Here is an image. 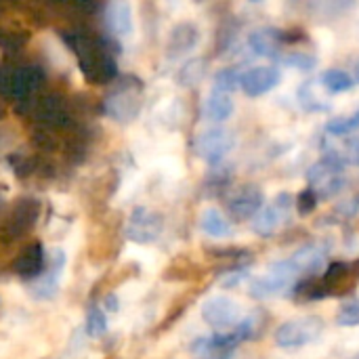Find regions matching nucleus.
<instances>
[{"label":"nucleus","mask_w":359,"mask_h":359,"mask_svg":"<svg viewBox=\"0 0 359 359\" xmlns=\"http://www.w3.org/2000/svg\"><path fill=\"white\" fill-rule=\"evenodd\" d=\"M191 353L198 359H233V351L231 349L219 347L210 337L196 339L191 343Z\"/></svg>","instance_id":"24"},{"label":"nucleus","mask_w":359,"mask_h":359,"mask_svg":"<svg viewBox=\"0 0 359 359\" xmlns=\"http://www.w3.org/2000/svg\"><path fill=\"white\" fill-rule=\"evenodd\" d=\"M351 204H353V208L358 210V208H359V194L355 196V198H353V200H351Z\"/></svg>","instance_id":"37"},{"label":"nucleus","mask_w":359,"mask_h":359,"mask_svg":"<svg viewBox=\"0 0 359 359\" xmlns=\"http://www.w3.org/2000/svg\"><path fill=\"white\" fill-rule=\"evenodd\" d=\"M103 311H118V297L116 294H107L101 303Z\"/></svg>","instance_id":"36"},{"label":"nucleus","mask_w":359,"mask_h":359,"mask_svg":"<svg viewBox=\"0 0 359 359\" xmlns=\"http://www.w3.org/2000/svg\"><path fill=\"white\" fill-rule=\"evenodd\" d=\"M63 42L78 59V67L90 84H111L118 78V42L90 27L76 25L61 32Z\"/></svg>","instance_id":"1"},{"label":"nucleus","mask_w":359,"mask_h":359,"mask_svg":"<svg viewBox=\"0 0 359 359\" xmlns=\"http://www.w3.org/2000/svg\"><path fill=\"white\" fill-rule=\"evenodd\" d=\"M86 332L93 339H99L107 332V318L101 307H90V311L86 316Z\"/></svg>","instance_id":"31"},{"label":"nucleus","mask_w":359,"mask_h":359,"mask_svg":"<svg viewBox=\"0 0 359 359\" xmlns=\"http://www.w3.org/2000/svg\"><path fill=\"white\" fill-rule=\"evenodd\" d=\"M233 109H236V103H233L231 95L217 93V90H212L208 95L206 103H204V114L212 122H225V120H229L231 114H233Z\"/></svg>","instance_id":"20"},{"label":"nucleus","mask_w":359,"mask_h":359,"mask_svg":"<svg viewBox=\"0 0 359 359\" xmlns=\"http://www.w3.org/2000/svg\"><path fill=\"white\" fill-rule=\"evenodd\" d=\"M358 359H359V358H358Z\"/></svg>","instance_id":"40"},{"label":"nucleus","mask_w":359,"mask_h":359,"mask_svg":"<svg viewBox=\"0 0 359 359\" xmlns=\"http://www.w3.org/2000/svg\"><path fill=\"white\" fill-rule=\"evenodd\" d=\"M194 297H196L194 292H187V294H183V297H181V299H179L175 305H172V309L166 313V318H164V324L160 326V330H166V328H170V326H172V324H175V322H177V320H179L183 313H185V309L189 307V303L194 301Z\"/></svg>","instance_id":"35"},{"label":"nucleus","mask_w":359,"mask_h":359,"mask_svg":"<svg viewBox=\"0 0 359 359\" xmlns=\"http://www.w3.org/2000/svg\"><path fill=\"white\" fill-rule=\"evenodd\" d=\"M337 324L345 328H355L359 326V299L343 303L337 311Z\"/></svg>","instance_id":"32"},{"label":"nucleus","mask_w":359,"mask_h":359,"mask_svg":"<svg viewBox=\"0 0 359 359\" xmlns=\"http://www.w3.org/2000/svg\"><path fill=\"white\" fill-rule=\"evenodd\" d=\"M46 74L38 63H13L0 67V97L15 103L29 99L42 90Z\"/></svg>","instance_id":"3"},{"label":"nucleus","mask_w":359,"mask_h":359,"mask_svg":"<svg viewBox=\"0 0 359 359\" xmlns=\"http://www.w3.org/2000/svg\"><path fill=\"white\" fill-rule=\"evenodd\" d=\"M40 219V202L36 198H19L0 210V240L4 244L27 236Z\"/></svg>","instance_id":"4"},{"label":"nucleus","mask_w":359,"mask_h":359,"mask_svg":"<svg viewBox=\"0 0 359 359\" xmlns=\"http://www.w3.org/2000/svg\"><path fill=\"white\" fill-rule=\"evenodd\" d=\"M318 196L311 187H305L303 191H299V196L294 198V206H297V212L301 217H309L316 208H318Z\"/></svg>","instance_id":"34"},{"label":"nucleus","mask_w":359,"mask_h":359,"mask_svg":"<svg viewBox=\"0 0 359 359\" xmlns=\"http://www.w3.org/2000/svg\"><path fill=\"white\" fill-rule=\"evenodd\" d=\"M282 29L278 27H259L248 36V46L259 57L278 59L282 55Z\"/></svg>","instance_id":"16"},{"label":"nucleus","mask_w":359,"mask_h":359,"mask_svg":"<svg viewBox=\"0 0 359 359\" xmlns=\"http://www.w3.org/2000/svg\"><path fill=\"white\" fill-rule=\"evenodd\" d=\"M290 297L299 303V305H305V303H313V301H320V299H326V288H324V282H322V276H309L305 280H299L292 290H290Z\"/></svg>","instance_id":"19"},{"label":"nucleus","mask_w":359,"mask_h":359,"mask_svg":"<svg viewBox=\"0 0 359 359\" xmlns=\"http://www.w3.org/2000/svg\"><path fill=\"white\" fill-rule=\"evenodd\" d=\"M202 271L198 269V265L187 259V257H177L164 271V280L166 282H191L200 276Z\"/></svg>","instance_id":"23"},{"label":"nucleus","mask_w":359,"mask_h":359,"mask_svg":"<svg viewBox=\"0 0 359 359\" xmlns=\"http://www.w3.org/2000/svg\"><path fill=\"white\" fill-rule=\"evenodd\" d=\"M143 107V80L137 76H118L101 101V111L120 124L133 122Z\"/></svg>","instance_id":"2"},{"label":"nucleus","mask_w":359,"mask_h":359,"mask_svg":"<svg viewBox=\"0 0 359 359\" xmlns=\"http://www.w3.org/2000/svg\"><path fill=\"white\" fill-rule=\"evenodd\" d=\"M299 99H301V105H303L305 109H309V111H326V109H330L328 103H324V101H320V99L316 97L313 86H311L309 82H305V84L299 88Z\"/></svg>","instance_id":"33"},{"label":"nucleus","mask_w":359,"mask_h":359,"mask_svg":"<svg viewBox=\"0 0 359 359\" xmlns=\"http://www.w3.org/2000/svg\"><path fill=\"white\" fill-rule=\"evenodd\" d=\"M164 231V217L147 206H137L128 221L124 236L135 244H154Z\"/></svg>","instance_id":"6"},{"label":"nucleus","mask_w":359,"mask_h":359,"mask_svg":"<svg viewBox=\"0 0 359 359\" xmlns=\"http://www.w3.org/2000/svg\"><path fill=\"white\" fill-rule=\"evenodd\" d=\"M326 248L320 246V244H307L303 248H299L292 257H290V263L294 265V269L299 273H309V276H316L320 269H326Z\"/></svg>","instance_id":"17"},{"label":"nucleus","mask_w":359,"mask_h":359,"mask_svg":"<svg viewBox=\"0 0 359 359\" xmlns=\"http://www.w3.org/2000/svg\"><path fill=\"white\" fill-rule=\"evenodd\" d=\"M202 318L210 328L229 332L242 322V311L238 303L227 297H210L202 305Z\"/></svg>","instance_id":"10"},{"label":"nucleus","mask_w":359,"mask_h":359,"mask_svg":"<svg viewBox=\"0 0 359 359\" xmlns=\"http://www.w3.org/2000/svg\"><path fill=\"white\" fill-rule=\"evenodd\" d=\"M0 99H2V97H0ZM2 118H4V103L0 101V120H2Z\"/></svg>","instance_id":"39"},{"label":"nucleus","mask_w":359,"mask_h":359,"mask_svg":"<svg viewBox=\"0 0 359 359\" xmlns=\"http://www.w3.org/2000/svg\"><path fill=\"white\" fill-rule=\"evenodd\" d=\"M322 84H324L330 93L339 95V93L351 90V88L355 86V80H353L345 69L332 67V69H326V72L322 74Z\"/></svg>","instance_id":"26"},{"label":"nucleus","mask_w":359,"mask_h":359,"mask_svg":"<svg viewBox=\"0 0 359 359\" xmlns=\"http://www.w3.org/2000/svg\"><path fill=\"white\" fill-rule=\"evenodd\" d=\"M280 63L297 67L301 72H311L318 65V57L313 53H305V50H286L278 57Z\"/></svg>","instance_id":"28"},{"label":"nucleus","mask_w":359,"mask_h":359,"mask_svg":"<svg viewBox=\"0 0 359 359\" xmlns=\"http://www.w3.org/2000/svg\"><path fill=\"white\" fill-rule=\"evenodd\" d=\"M284 219H286V212H284L282 208H278L276 204H271V206L263 208V210L252 219V231L259 233V236H263V238H269V236L282 225Z\"/></svg>","instance_id":"21"},{"label":"nucleus","mask_w":359,"mask_h":359,"mask_svg":"<svg viewBox=\"0 0 359 359\" xmlns=\"http://www.w3.org/2000/svg\"><path fill=\"white\" fill-rule=\"evenodd\" d=\"M324 332V320L318 316L284 322L276 330V345L282 349H299L320 339Z\"/></svg>","instance_id":"5"},{"label":"nucleus","mask_w":359,"mask_h":359,"mask_svg":"<svg viewBox=\"0 0 359 359\" xmlns=\"http://www.w3.org/2000/svg\"><path fill=\"white\" fill-rule=\"evenodd\" d=\"M44 267H46V252L40 242L27 244L13 263V271L21 280H32V282L44 273Z\"/></svg>","instance_id":"15"},{"label":"nucleus","mask_w":359,"mask_h":359,"mask_svg":"<svg viewBox=\"0 0 359 359\" xmlns=\"http://www.w3.org/2000/svg\"><path fill=\"white\" fill-rule=\"evenodd\" d=\"M280 80H282V74L278 67L259 65V67H250V69L242 72L240 88L248 97H261V95H267L269 90H273L280 84Z\"/></svg>","instance_id":"13"},{"label":"nucleus","mask_w":359,"mask_h":359,"mask_svg":"<svg viewBox=\"0 0 359 359\" xmlns=\"http://www.w3.org/2000/svg\"><path fill=\"white\" fill-rule=\"evenodd\" d=\"M355 82H359V59L355 61Z\"/></svg>","instance_id":"38"},{"label":"nucleus","mask_w":359,"mask_h":359,"mask_svg":"<svg viewBox=\"0 0 359 359\" xmlns=\"http://www.w3.org/2000/svg\"><path fill=\"white\" fill-rule=\"evenodd\" d=\"M297 276H299V271L294 269L290 259L278 261L269 267L267 276L252 282L250 297L265 299V297H273V294H282L286 290H292V286L297 284Z\"/></svg>","instance_id":"7"},{"label":"nucleus","mask_w":359,"mask_h":359,"mask_svg":"<svg viewBox=\"0 0 359 359\" xmlns=\"http://www.w3.org/2000/svg\"><path fill=\"white\" fill-rule=\"evenodd\" d=\"M263 204H265V194L255 183L240 185L225 196V208L233 221L255 219L263 210Z\"/></svg>","instance_id":"8"},{"label":"nucleus","mask_w":359,"mask_h":359,"mask_svg":"<svg viewBox=\"0 0 359 359\" xmlns=\"http://www.w3.org/2000/svg\"><path fill=\"white\" fill-rule=\"evenodd\" d=\"M326 297H347L359 284V259L358 261H332L326 265L322 276Z\"/></svg>","instance_id":"9"},{"label":"nucleus","mask_w":359,"mask_h":359,"mask_svg":"<svg viewBox=\"0 0 359 359\" xmlns=\"http://www.w3.org/2000/svg\"><path fill=\"white\" fill-rule=\"evenodd\" d=\"M233 145H236V135L225 128H208L202 135H198L194 143L196 154L208 164L221 162L233 149Z\"/></svg>","instance_id":"11"},{"label":"nucleus","mask_w":359,"mask_h":359,"mask_svg":"<svg viewBox=\"0 0 359 359\" xmlns=\"http://www.w3.org/2000/svg\"><path fill=\"white\" fill-rule=\"evenodd\" d=\"M63 267H65V252L55 248L48 252V259H46V267H44V273L32 282V294L36 299H53L59 290V278L63 273Z\"/></svg>","instance_id":"12"},{"label":"nucleus","mask_w":359,"mask_h":359,"mask_svg":"<svg viewBox=\"0 0 359 359\" xmlns=\"http://www.w3.org/2000/svg\"><path fill=\"white\" fill-rule=\"evenodd\" d=\"M240 82H242V72L238 67H223L215 74L212 90L231 95L236 88H240Z\"/></svg>","instance_id":"27"},{"label":"nucleus","mask_w":359,"mask_h":359,"mask_svg":"<svg viewBox=\"0 0 359 359\" xmlns=\"http://www.w3.org/2000/svg\"><path fill=\"white\" fill-rule=\"evenodd\" d=\"M359 128V109L349 114V116H341V118H332L326 122V133L332 137H345L351 135Z\"/></svg>","instance_id":"29"},{"label":"nucleus","mask_w":359,"mask_h":359,"mask_svg":"<svg viewBox=\"0 0 359 359\" xmlns=\"http://www.w3.org/2000/svg\"><path fill=\"white\" fill-rule=\"evenodd\" d=\"M105 23L111 36H130L133 32V11L124 0H114L105 6Z\"/></svg>","instance_id":"18"},{"label":"nucleus","mask_w":359,"mask_h":359,"mask_svg":"<svg viewBox=\"0 0 359 359\" xmlns=\"http://www.w3.org/2000/svg\"><path fill=\"white\" fill-rule=\"evenodd\" d=\"M200 227L206 236H212V238H227L231 236V223L229 219L217 210V208H206L200 217Z\"/></svg>","instance_id":"22"},{"label":"nucleus","mask_w":359,"mask_h":359,"mask_svg":"<svg viewBox=\"0 0 359 359\" xmlns=\"http://www.w3.org/2000/svg\"><path fill=\"white\" fill-rule=\"evenodd\" d=\"M200 42V29L196 23L191 21H181L177 23L166 40V57L168 59H179L183 55H187L189 50H194Z\"/></svg>","instance_id":"14"},{"label":"nucleus","mask_w":359,"mask_h":359,"mask_svg":"<svg viewBox=\"0 0 359 359\" xmlns=\"http://www.w3.org/2000/svg\"><path fill=\"white\" fill-rule=\"evenodd\" d=\"M204 76H206V59L198 57V59L187 61L179 69L177 82H179V86H196V84H200L204 80Z\"/></svg>","instance_id":"25"},{"label":"nucleus","mask_w":359,"mask_h":359,"mask_svg":"<svg viewBox=\"0 0 359 359\" xmlns=\"http://www.w3.org/2000/svg\"><path fill=\"white\" fill-rule=\"evenodd\" d=\"M206 255L219 261H233L238 267H248L250 263V255L244 248H206Z\"/></svg>","instance_id":"30"}]
</instances>
